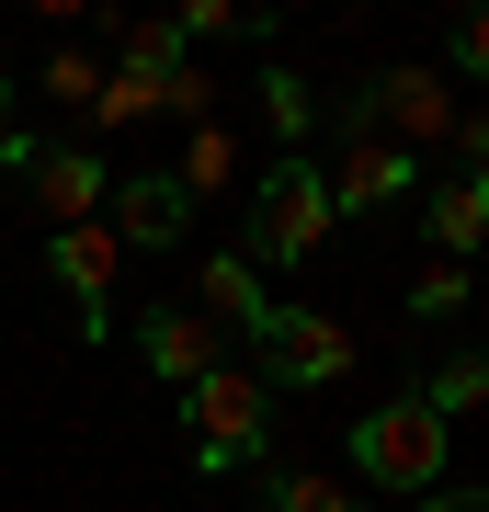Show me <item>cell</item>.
Here are the masks:
<instances>
[{"label":"cell","mask_w":489,"mask_h":512,"mask_svg":"<svg viewBox=\"0 0 489 512\" xmlns=\"http://www.w3.org/2000/svg\"><path fill=\"white\" fill-rule=\"evenodd\" d=\"M182 456H194L205 478L273 456V376L262 365H217L205 387H182Z\"/></svg>","instance_id":"obj_1"},{"label":"cell","mask_w":489,"mask_h":512,"mask_svg":"<svg viewBox=\"0 0 489 512\" xmlns=\"http://www.w3.org/2000/svg\"><path fill=\"white\" fill-rule=\"evenodd\" d=\"M342 456H353V478H364V490L421 501V490L444 478V456H455V421H433L421 399H376V410L353 421V444H342Z\"/></svg>","instance_id":"obj_2"},{"label":"cell","mask_w":489,"mask_h":512,"mask_svg":"<svg viewBox=\"0 0 489 512\" xmlns=\"http://www.w3.org/2000/svg\"><path fill=\"white\" fill-rule=\"evenodd\" d=\"M330 183H319V160H273V183L251 194V262H319L330 251Z\"/></svg>","instance_id":"obj_3"},{"label":"cell","mask_w":489,"mask_h":512,"mask_svg":"<svg viewBox=\"0 0 489 512\" xmlns=\"http://www.w3.org/2000/svg\"><path fill=\"white\" fill-rule=\"evenodd\" d=\"M353 126H376L387 148H433V137H455V92H444V69H376Z\"/></svg>","instance_id":"obj_4"},{"label":"cell","mask_w":489,"mask_h":512,"mask_svg":"<svg viewBox=\"0 0 489 512\" xmlns=\"http://www.w3.org/2000/svg\"><path fill=\"white\" fill-rule=\"evenodd\" d=\"M319 183H330V217H376V205L410 194V148H387L376 126H353V114H342V148L319 160Z\"/></svg>","instance_id":"obj_5"},{"label":"cell","mask_w":489,"mask_h":512,"mask_svg":"<svg viewBox=\"0 0 489 512\" xmlns=\"http://www.w3.org/2000/svg\"><path fill=\"white\" fill-rule=\"evenodd\" d=\"M251 353H262V365H273V376H285V387H330V376H342V365H353V330H342V319H330V308H273Z\"/></svg>","instance_id":"obj_6"},{"label":"cell","mask_w":489,"mask_h":512,"mask_svg":"<svg viewBox=\"0 0 489 512\" xmlns=\"http://www.w3.org/2000/svg\"><path fill=\"white\" fill-rule=\"evenodd\" d=\"M137 353H148L160 387H205V376L228 365V330L205 319V308H148V319H137Z\"/></svg>","instance_id":"obj_7"},{"label":"cell","mask_w":489,"mask_h":512,"mask_svg":"<svg viewBox=\"0 0 489 512\" xmlns=\"http://www.w3.org/2000/svg\"><path fill=\"white\" fill-rule=\"evenodd\" d=\"M182 308H205V319L228 330V342H262L273 285H262V262H251V251H205V262H194V296H182Z\"/></svg>","instance_id":"obj_8"},{"label":"cell","mask_w":489,"mask_h":512,"mask_svg":"<svg viewBox=\"0 0 489 512\" xmlns=\"http://www.w3.org/2000/svg\"><path fill=\"white\" fill-rule=\"evenodd\" d=\"M23 183H35V217H46V228H91V217H103V194H114V171L91 160V148H35Z\"/></svg>","instance_id":"obj_9"},{"label":"cell","mask_w":489,"mask_h":512,"mask_svg":"<svg viewBox=\"0 0 489 512\" xmlns=\"http://www.w3.org/2000/svg\"><path fill=\"white\" fill-rule=\"evenodd\" d=\"M103 228L126 239V251H171V239L194 228V205H182L171 171H137V183H114V194H103Z\"/></svg>","instance_id":"obj_10"},{"label":"cell","mask_w":489,"mask_h":512,"mask_svg":"<svg viewBox=\"0 0 489 512\" xmlns=\"http://www.w3.org/2000/svg\"><path fill=\"white\" fill-rule=\"evenodd\" d=\"M114 274H126V239H114L103 217H91V228H57V285H69V308H80L91 342H103V296H114Z\"/></svg>","instance_id":"obj_11"},{"label":"cell","mask_w":489,"mask_h":512,"mask_svg":"<svg viewBox=\"0 0 489 512\" xmlns=\"http://www.w3.org/2000/svg\"><path fill=\"white\" fill-rule=\"evenodd\" d=\"M262 512H376L342 467H262Z\"/></svg>","instance_id":"obj_12"},{"label":"cell","mask_w":489,"mask_h":512,"mask_svg":"<svg viewBox=\"0 0 489 512\" xmlns=\"http://www.w3.org/2000/svg\"><path fill=\"white\" fill-rule=\"evenodd\" d=\"M433 239H444V262H467L489 239V171H455V183L433 194Z\"/></svg>","instance_id":"obj_13"},{"label":"cell","mask_w":489,"mask_h":512,"mask_svg":"<svg viewBox=\"0 0 489 512\" xmlns=\"http://www.w3.org/2000/svg\"><path fill=\"white\" fill-rule=\"evenodd\" d=\"M410 399L433 410V421H467V410H489V353H455V365H433V376L410 387Z\"/></svg>","instance_id":"obj_14"},{"label":"cell","mask_w":489,"mask_h":512,"mask_svg":"<svg viewBox=\"0 0 489 512\" xmlns=\"http://www.w3.org/2000/svg\"><path fill=\"white\" fill-rule=\"evenodd\" d=\"M228 171H239V148H228V126H194V137H182V160H171V183H182V205H205V194L228 183Z\"/></svg>","instance_id":"obj_15"},{"label":"cell","mask_w":489,"mask_h":512,"mask_svg":"<svg viewBox=\"0 0 489 512\" xmlns=\"http://www.w3.org/2000/svg\"><path fill=\"white\" fill-rule=\"evenodd\" d=\"M103 35H114V69H137V80H171L182 69V35H171V23H103Z\"/></svg>","instance_id":"obj_16"},{"label":"cell","mask_w":489,"mask_h":512,"mask_svg":"<svg viewBox=\"0 0 489 512\" xmlns=\"http://www.w3.org/2000/svg\"><path fill=\"white\" fill-rule=\"evenodd\" d=\"M262 126L285 137V160H296V137L319 126V92H308V80H296V69H262Z\"/></svg>","instance_id":"obj_17"},{"label":"cell","mask_w":489,"mask_h":512,"mask_svg":"<svg viewBox=\"0 0 489 512\" xmlns=\"http://www.w3.org/2000/svg\"><path fill=\"white\" fill-rule=\"evenodd\" d=\"M91 92H103V57L57 46V57H46V103H80V114H91Z\"/></svg>","instance_id":"obj_18"},{"label":"cell","mask_w":489,"mask_h":512,"mask_svg":"<svg viewBox=\"0 0 489 512\" xmlns=\"http://www.w3.org/2000/svg\"><path fill=\"white\" fill-rule=\"evenodd\" d=\"M455 296H467V274L444 262V274H421V285H410V319H455Z\"/></svg>","instance_id":"obj_19"},{"label":"cell","mask_w":489,"mask_h":512,"mask_svg":"<svg viewBox=\"0 0 489 512\" xmlns=\"http://www.w3.org/2000/svg\"><path fill=\"white\" fill-rule=\"evenodd\" d=\"M239 23H251L239 0H182V23H171V35H239Z\"/></svg>","instance_id":"obj_20"},{"label":"cell","mask_w":489,"mask_h":512,"mask_svg":"<svg viewBox=\"0 0 489 512\" xmlns=\"http://www.w3.org/2000/svg\"><path fill=\"white\" fill-rule=\"evenodd\" d=\"M455 69H478V80H489V12H467V23H455Z\"/></svg>","instance_id":"obj_21"},{"label":"cell","mask_w":489,"mask_h":512,"mask_svg":"<svg viewBox=\"0 0 489 512\" xmlns=\"http://www.w3.org/2000/svg\"><path fill=\"white\" fill-rule=\"evenodd\" d=\"M421 512H489V490H467V478H433V490H421Z\"/></svg>","instance_id":"obj_22"},{"label":"cell","mask_w":489,"mask_h":512,"mask_svg":"<svg viewBox=\"0 0 489 512\" xmlns=\"http://www.w3.org/2000/svg\"><path fill=\"white\" fill-rule=\"evenodd\" d=\"M455 148H467V171H489V114H455Z\"/></svg>","instance_id":"obj_23"},{"label":"cell","mask_w":489,"mask_h":512,"mask_svg":"<svg viewBox=\"0 0 489 512\" xmlns=\"http://www.w3.org/2000/svg\"><path fill=\"white\" fill-rule=\"evenodd\" d=\"M0 137H12V92H0Z\"/></svg>","instance_id":"obj_24"}]
</instances>
